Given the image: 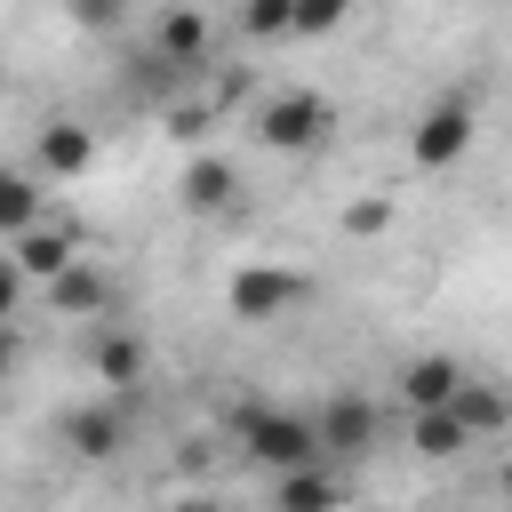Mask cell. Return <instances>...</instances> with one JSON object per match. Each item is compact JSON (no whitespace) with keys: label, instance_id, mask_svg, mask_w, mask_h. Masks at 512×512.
<instances>
[{"label":"cell","instance_id":"obj_2","mask_svg":"<svg viewBox=\"0 0 512 512\" xmlns=\"http://www.w3.org/2000/svg\"><path fill=\"white\" fill-rule=\"evenodd\" d=\"M240 448H248V464L288 472V464H312V456H320V432H312V416H296V408H248V416H240Z\"/></svg>","mask_w":512,"mask_h":512},{"label":"cell","instance_id":"obj_6","mask_svg":"<svg viewBox=\"0 0 512 512\" xmlns=\"http://www.w3.org/2000/svg\"><path fill=\"white\" fill-rule=\"evenodd\" d=\"M312 432H320V456H368V448L384 440V416H376V400H360V392H328L320 416H312Z\"/></svg>","mask_w":512,"mask_h":512},{"label":"cell","instance_id":"obj_26","mask_svg":"<svg viewBox=\"0 0 512 512\" xmlns=\"http://www.w3.org/2000/svg\"><path fill=\"white\" fill-rule=\"evenodd\" d=\"M0 96H8V64H0Z\"/></svg>","mask_w":512,"mask_h":512},{"label":"cell","instance_id":"obj_9","mask_svg":"<svg viewBox=\"0 0 512 512\" xmlns=\"http://www.w3.org/2000/svg\"><path fill=\"white\" fill-rule=\"evenodd\" d=\"M8 248H16L24 280H56V272H64L72 256H80V232H72V224H48V216H40V224H24V232H16Z\"/></svg>","mask_w":512,"mask_h":512},{"label":"cell","instance_id":"obj_15","mask_svg":"<svg viewBox=\"0 0 512 512\" xmlns=\"http://www.w3.org/2000/svg\"><path fill=\"white\" fill-rule=\"evenodd\" d=\"M88 160H96V136L80 120H48L40 128V168L48 176H88Z\"/></svg>","mask_w":512,"mask_h":512},{"label":"cell","instance_id":"obj_22","mask_svg":"<svg viewBox=\"0 0 512 512\" xmlns=\"http://www.w3.org/2000/svg\"><path fill=\"white\" fill-rule=\"evenodd\" d=\"M200 128H208V112H200V104H176V112H168V136H176V144H192Z\"/></svg>","mask_w":512,"mask_h":512},{"label":"cell","instance_id":"obj_16","mask_svg":"<svg viewBox=\"0 0 512 512\" xmlns=\"http://www.w3.org/2000/svg\"><path fill=\"white\" fill-rule=\"evenodd\" d=\"M24 224H40V184L24 168H0V240H16Z\"/></svg>","mask_w":512,"mask_h":512},{"label":"cell","instance_id":"obj_10","mask_svg":"<svg viewBox=\"0 0 512 512\" xmlns=\"http://www.w3.org/2000/svg\"><path fill=\"white\" fill-rule=\"evenodd\" d=\"M48 304H56L64 320H104V312H112V280H104L88 256H72V264L48 280Z\"/></svg>","mask_w":512,"mask_h":512},{"label":"cell","instance_id":"obj_11","mask_svg":"<svg viewBox=\"0 0 512 512\" xmlns=\"http://www.w3.org/2000/svg\"><path fill=\"white\" fill-rule=\"evenodd\" d=\"M480 432L464 424V408L448 400V408H408V448L416 456H432V464H448V456H464Z\"/></svg>","mask_w":512,"mask_h":512},{"label":"cell","instance_id":"obj_1","mask_svg":"<svg viewBox=\"0 0 512 512\" xmlns=\"http://www.w3.org/2000/svg\"><path fill=\"white\" fill-rule=\"evenodd\" d=\"M336 136V104L320 88H280L256 104V144L264 152H320Z\"/></svg>","mask_w":512,"mask_h":512},{"label":"cell","instance_id":"obj_24","mask_svg":"<svg viewBox=\"0 0 512 512\" xmlns=\"http://www.w3.org/2000/svg\"><path fill=\"white\" fill-rule=\"evenodd\" d=\"M16 360H24V336H16V320H0V384L16 376Z\"/></svg>","mask_w":512,"mask_h":512},{"label":"cell","instance_id":"obj_18","mask_svg":"<svg viewBox=\"0 0 512 512\" xmlns=\"http://www.w3.org/2000/svg\"><path fill=\"white\" fill-rule=\"evenodd\" d=\"M240 32L248 40H288L296 32V0H240Z\"/></svg>","mask_w":512,"mask_h":512},{"label":"cell","instance_id":"obj_13","mask_svg":"<svg viewBox=\"0 0 512 512\" xmlns=\"http://www.w3.org/2000/svg\"><path fill=\"white\" fill-rule=\"evenodd\" d=\"M392 384H400V400H408V408H448V400L464 392V360H448V352H424V360H408Z\"/></svg>","mask_w":512,"mask_h":512},{"label":"cell","instance_id":"obj_3","mask_svg":"<svg viewBox=\"0 0 512 512\" xmlns=\"http://www.w3.org/2000/svg\"><path fill=\"white\" fill-rule=\"evenodd\" d=\"M464 152H472V104H464V96L424 104V120L408 128V160H416L424 176H440V168H456Z\"/></svg>","mask_w":512,"mask_h":512},{"label":"cell","instance_id":"obj_23","mask_svg":"<svg viewBox=\"0 0 512 512\" xmlns=\"http://www.w3.org/2000/svg\"><path fill=\"white\" fill-rule=\"evenodd\" d=\"M72 16H80L88 32H112V24H120V8H112V0H72Z\"/></svg>","mask_w":512,"mask_h":512},{"label":"cell","instance_id":"obj_8","mask_svg":"<svg viewBox=\"0 0 512 512\" xmlns=\"http://www.w3.org/2000/svg\"><path fill=\"white\" fill-rule=\"evenodd\" d=\"M232 192H240V168H232L224 152H192V160H184V176H176L184 216H224V208H232Z\"/></svg>","mask_w":512,"mask_h":512},{"label":"cell","instance_id":"obj_7","mask_svg":"<svg viewBox=\"0 0 512 512\" xmlns=\"http://www.w3.org/2000/svg\"><path fill=\"white\" fill-rule=\"evenodd\" d=\"M152 56L168 64V72H200L208 56H216V32H208V8L200 0H176L160 24H152Z\"/></svg>","mask_w":512,"mask_h":512},{"label":"cell","instance_id":"obj_12","mask_svg":"<svg viewBox=\"0 0 512 512\" xmlns=\"http://www.w3.org/2000/svg\"><path fill=\"white\" fill-rule=\"evenodd\" d=\"M144 376H152L144 336H136V328H104V336H96V384H104V392H136Z\"/></svg>","mask_w":512,"mask_h":512},{"label":"cell","instance_id":"obj_19","mask_svg":"<svg viewBox=\"0 0 512 512\" xmlns=\"http://www.w3.org/2000/svg\"><path fill=\"white\" fill-rule=\"evenodd\" d=\"M392 216H400L392 192H360V200L344 208V232H352V240H376V232H392Z\"/></svg>","mask_w":512,"mask_h":512},{"label":"cell","instance_id":"obj_14","mask_svg":"<svg viewBox=\"0 0 512 512\" xmlns=\"http://www.w3.org/2000/svg\"><path fill=\"white\" fill-rule=\"evenodd\" d=\"M272 504H288V512H328V504H344V480L328 472V456H312V464L272 472Z\"/></svg>","mask_w":512,"mask_h":512},{"label":"cell","instance_id":"obj_25","mask_svg":"<svg viewBox=\"0 0 512 512\" xmlns=\"http://www.w3.org/2000/svg\"><path fill=\"white\" fill-rule=\"evenodd\" d=\"M504 496H512V456H504Z\"/></svg>","mask_w":512,"mask_h":512},{"label":"cell","instance_id":"obj_21","mask_svg":"<svg viewBox=\"0 0 512 512\" xmlns=\"http://www.w3.org/2000/svg\"><path fill=\"white\" fill-rule=\"evenodd\" d=\"M16 304H24V264H16V248L0 240V320H16Z\"/></svg>","mask_w":512,"mask_h":512},{"label":"cell","instance_id":"obj_17","mask_svg":"<svg viewBox=\"0 0 512 512\" xmlns=\"http://www.w3.org/2000/svg\"><path fill=\"white\" fill-rule=\"evenodd\" d=\"M456 408H464V424H472V432H512V392H488V384H472V376H464Z\"/></svg>","mask_w":512,"mask_h":512},{"label":"cell","instance_id":"obj_20","mask_svg":"<svg viewBox=\"0 0 512 512\" xmlns=\"http://www.w3.org/2000/svg\"><path fill=\"white\" fill-rule=\"evenodd\" d=\"M352 16V0H296V40H320Z\"/></svg>","mask_w":512,"mask_h":512},{"label":"cell","instance_id":"obj_5","mask_svg":"<svg viewBox=\"0 0 512 512\" xmlns=\"http://www.w3.org/2000/svg\"><path fill=\"white\" fill-rule=\"evenodd\" d=\"M56 440H64L80 464H104L112 448H128V392H104V400H88V408H64Z\"/></svg>","mask_w":512,"mask_h":512},{"label":"cell","instance_id":"obj_4","mask_svg":"<svg viewBox=\"0 0 512 512\" xmlns=\"http://www.w3.org/2000/svg\"><path fill=\"white\" fill-rule=\"evenodd\" d=\"M312 296V280L304 272H288V264H240L232 280H224V304H232V320H280L288 304H304Z\"/></svg>","mask_w":512,"mask_h":512}]
</instances>
